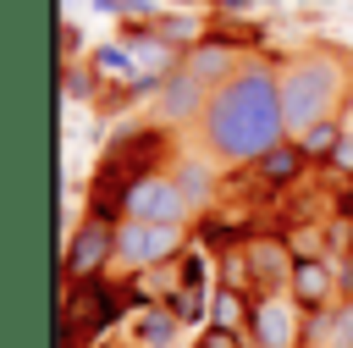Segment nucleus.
<instances>
[{
  "instance_id": "1",
  "label": "nucleus",
  "mask_w": 353,
  "mask_h": 348,
  "mask_svg": "<svg viewBox=\"0 0 353 348\" xmlns=\"http://www.w3.org/2000/svg\"><path fill=\"white\" fill-rule=\"evenodd\" d=\"M204 144L221 160H265L276 144H287L281 77H270L265 66L232 72L204 105Z\"/></svg>"
},
{
  "instance_id": "2",
  "label": "nucleus",
  "mask_w": 353,
  "mask_h": 348,
  "mask_svg": "<svg viewBox=\"0 0 353 348\" xmlns=\"http://www.w3.org/2000/svg\"><path fill=\"white\" fill-rule=\"evenodd\" d=\"M342 83L347 72L331 61V55H303L281 72V116H287V133H309L320 122H331L336 99H342Z\"/></svg>"
},
{
  "instance_id": "3",
  "label": "nucleus",
  "mask_w": 353,
  "mask_h": 348,
  "mask_svg": "<svg viewBox=\"0 0 353 348\" xmlns=\"http://www.w3.org/2000/svg\"><path fill=\"white\" fill-rule=\"evenodd\" d=\"M193 210V199L182 193V182L176 177H160V171H149V177H138L132 188H127V221H149V226H182V215Z\"/></svg>"
},
{
  "instance_id": "4",
  "label": "nucleus",
  "mask_w": 353,
  "mask_h": 348,
  "mask_svg": "<svg viewBox=\"0 0 353 348\" xmlns=\"http://www.w3.org/2000/svg\"><path fill=\"white\" fill-rule=\"evenodd\" d=\"M176 249H182V226H149V221H121L116 226V265H127V271L171 265Z\"/></svg>"
},
{
  "instance_id": "5",
  "label": "nucleus",
  "mask_w": 353,
  "mask_h": 348,
  "mask_svg": "<svg viewBox=\"0 0 353 348\" xmlns=\"http://www.w3.org/2000/svg\"><path fill=\"white\" fill-rule=\"evenodd\" d=\"M248 337L254 348H298L303 342V304L292 293H265L248 304Z\"/></svg>"
},
{
  "instance_id": "6",
  "label": "nucleus",
  "mask_w": 353,
  "mask_h": 348,
  "mask_svg": "<svg viewBox=\"0 0 353 348\" xmlns=\"http://www.w3.org/2000/svg\"><path fill=\"white\" fill-rule=\"evenodd\" d=\"M105 260H116V232H110L99 215H88V221L72 232V243H66V276H72V282H88Z\"/></svg>"
},
{
  "instance_id": "7",
  "label": "nucleus",
  "mask_w": 353,
  "mask_h": 348,
  "mask_svg": "<svg viewBox=\"0 0 353 348\" xmlns=\"http://www.w3.org/2000/svg\"><path fill=\"white\" fill-rule=\"evenodd\" d=\"M243 254H248V271H254V293H259V298H265V293H292L298 260L287 254L281 238H254Z\"/></svg>"
},
{
  "instance_id": "8",
  "label": "nucleus",
  "mask_w": 353,
  "mask_h": 348,
  "mask_svg": "<svg viewBox=\"0 0 353 348\" xmlns=\"http://www.w3.org/2000/svg\"><path fill=\"white\" fill-rule=\"evenodd\" d=\"M331 293H336V276H331V265L314 254V260H298V271H292V298L303 304V309H331Z\"/></svg>"
},
{
  "instance_id": "9",
  "label": "nucleus",
  "mask_w": 353,
  "mask_h": 348,
  "mask_svg": "<svg viewBox=\"0 0 353 348\" xmlns=\"http://www.w3.org/2000/svg\"><path fill=\"white\" fill-rule=\"evenodd\" d=\"M309 342L314 348H353V304H331L309 315Z\"/></svg>"
},
{
  "instance_id": "10",
  "label": "nucleus",
  "mask_w": 353,
  "mask_h": 348,
  "mask_svg": "<svg viewBox=\"0 0 353 348\" xmlns=\"http://www.w3.org/2000/svg\"><path fill=\"white\" fill-rule=\"evenodd\" d=\"M204 105H210V94H204V83H199L188 66L165 77V110H171V116H193V110L204 116Z\"/></svg>"
},
{
  "instance_id": "11",
  "label": "nucleus",
  "mask_w": 353,
  "mask_h": 348,
  "mask_svg": "<svg viewBox=\"0 0 353 348\" xmlns=\"http://www.w3.org/2000/svg\"><path fill=\"white\" fill-rule=\"evenodd\" d=\"M303 160H309L303 144H276V149L259 160V177H265V182H292V177L303 171Z\"/></svg>"
},
{
  "instance_id": "12",
  "label": "nucleus",
  "mask_w": 353,
  "mask_h": 348,
  "mask_svg": "<svg viewBox=\"0 0 353 348\" xmlns=\"http://www.w3.org/2000/svg\"><path fill=\"white\" fill-rule=\"evenodd\" d=\"M210 326H221V331H248V309H243V293L221 287V293L210 298Z\"/></svg>"
},
{
  "instance_id": "13",
  "label": "nucleus",
  "mask_w": 353,
  "mask_h": 348,
  "mask_svg": "<svg viewBox=\"0 0 353 348\" xmlns=\"http://www.w3.org/2000/svg\"><path fill=\"white\" fill-rule=\"evenodd\" d=\"M171 331H176V315H171V309H149V315H138L132 342H143V348H165Z\"/></svg>"
},
{
  "instance_id": "14",
  "label": "nucleus",
  "mask_w": 353,
  "mask_h": 348,
  "mask_svg": "<svg viewBox=\"0 0 353 348\" xmlns=\"http://www.w3.org/2000/svg\"><path fill=\"white\" fill-rule=\"evenodd\" d=\"M226 66H232V50H226V44H199V50L188 55V72H193L199 83H210V77H226Z\"/></svg>"
},
{
  "instance_id": "15",
  "label": "nucleus",
  "mask_w": 353,
  "mask_h": 348,
  "mask_svg": "<svg viewBox=\"0 0 353 348\" xmlns=\"http://www.w3.org/2000/svg\"><path fill=\"white\" fill-rule=\"evenodd\" d=\"M176 182H182V193H188L193 204H210V193H215V177H210L204 160H182V166H176Z\"/></svg>"
},
{
  "instance_id": "16",
  "label": "nucleus",
  "mask_w": 353,
  "mask_h": 348,
  "mask_svg": "<svg viewBox=\"0 0 353 348\" xmlns=\"http://www.w3.org/2000/svg\"><path fill=\"white\" fill-rule=\"evenodd\" d=\"M298 144H303V155H320V160H331V155H336V144H342V127H336V122H320V127H309Z\"/></svg>"
},
{
  "instance_id": "17",
  "label": "nucleus",
  "mask_w": 353,
  "mask_h": 348,
  "mask_svg": "<svg viewBox=\"0 0 353 348\" xmlns=\"http://www.w3.org/2000/svg\"><path fill=\"white\" fill-rule=\"evenodd\" d=\"M94 61H99V66H105L110 77H127L138 55H132V50H121V44H105V50H94Z\"/></svg>"
},
{
  "instance_id": "18",
  "label": "nucleus",
  "mask_w": 353,
  "mask_h": 348,
  "mask_svg": "<svg viewBox=\"0 0 353 348\" xmlns=\"http://www.w3.org/2000/svg\"><path fill=\"white\" fill-rule=\"evenodd\" d=\"M199 348H237V331H221V326H210Z\"/></svg>"
},
{
  "instance_id": "19",
  "label": "nucleus",
  "mask_w": 353,
  "mask_h": 348,
  "mask_svg": "<svg viewBox=\"0 0 353 348\" xmlns=\"http://www.w3.org/2000/svg\"><path fill=\"white\" fill-rule=\"evenodd\" d=\"M331 166H336V171H353V138H342V144H336V155H331Z\"/></svg>"
},
{
  "instance_id": "20",
  "label": "nucleus",
  "mask_w": 353,
  "mask_h": 348,
  "mask_svg": "<svg viewBox=\"0 0 353 348\" xmlns=\"http://www.w3.org/2000/svg\"><path fill=\"white\" fill-rule=\"evenodd\" d=\"M88 88H94V77H83V72H72V77H66V94H88Z\"/></svg>"
},
{
  "instance_id": "21",
  "label": "nucleus",
  "mask_w": 353,
  "mask_h": 348,
  "mask_svg": "<svg viewBox=\"0 0 353 348\" xmlns=\"http://www.w3.org/2000/svg\"><path fill=\"white\" fill-rule=\"evenodd\" d=\"M110 348H143V342H110Z\"/></svg>"
},
{
  "instance_id": "22",
  "label": "nucleus",
  "mask_w": 353,
  "mask_h": 348,
  "mask_svg": "<svg viewBox=\"0 0 353 348\" xmlns=\"http://www.w3.org/2000/svg\"><path fill=\"white\" fill-rule=\"evenodd\" d=\"M226 6H243V0H226Z\"/></svg>"
}]
</instances>
